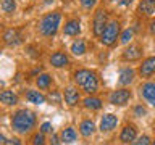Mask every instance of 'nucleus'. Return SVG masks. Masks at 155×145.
Returning a JSON list of instances; mask_svg holds the SVG:
<instances>
[{"instance_id":"obj_1","label":"nucleus","mask_w":155,"mask_h":145,"mask_svg":"<svg viewBox=\"0 0 155 145\" xmlns=\"http://www.w3.org/2000/svg\"><path fill=\"white\" fill-rule=\"evenodd\" d=\"M34 124H36V114L29 110H19L13 114V119H12V126L16 132H21V134H26L29 132Z\"/></svg>"},{"instance_id":"obj_2","label":"nucleus","mask_w":155,"mask_h":145,"mask_svg":"<svg viewBox=\"0 0 155 145\" xmlns=\"http://www.w3.org/2000/svg\"><path fill=\"white\" fill-rule=\"evenodd\" d=\"M74 81H76V84H79L82 89H84V92H87V94H94L97 90V85H99L95 74L89 69L76 71L74 72Z\"/></svg>"},{"instance_id":"obj_3","label":"nucleus","mask_w":155,"mask_h":145,"mask_svg":"<svg viewBox=\"0 0 155 145\" xmlns=\"http://www.w3.org/2000/svg\"><path fill=\"white\" fill-rule=\"evenodd\" d=\"M60 19H61V14L55 11V13H48L42 18L41 24H39V31H41L42 36H47V37H52L57 34V29L60 26Z\"/></svg>"},{"instance_id":"obj_4","label":"nucleus","mask_w":155,"mask_h":145,"mask_svg":"<svg viewBox=\"0 0 155 145\" xmlns=\"http://www.w3.org/2000/svg\"><path fill=\"white\" fill-rule=\"evenodd\" d=\"M118 34H120V23L118 21H111L107 24L104 34L100 36V42L104 45H113L118 39Z\"/></svg>"},{"instance_id":"obj_5","label":"nucleus","mask_w":155,"mask_h":145,"mask_svg":"<svg viewBox=\"0 0 155 145\" xmlns=\"http://www.w3.org/2000/svg\"><path fill=\"white\" fill-rule=\"evenodd\" d=\"M107 27V11L104 8L97 10L95 16H94V34L95 36H102Z\"/></svg>"},{"instance_id":"obj_6","label":"nucleus","mask_w":155,"mask_h":145,"mask_svg":"<svg viewBox=\"0 0 155 145\" xmlns=\"http://www.w3.org/2000/svg\"><path fill=\"white\" fill-rule=\"evenodd\" d=\"M129 98H131V92L126 89L115 90L113 94H110V103H113V105H124V103H128Z\"/></svg>"},{"instance_id":"obj_7","label":"nucleus","mask_w":155,"mask_h":145,"mask_svg":"<svg viewBox=\"0 0 155 145\" xmlns=\"http://www.w3.org/2000/svg\"><path fill=\"white\" fill-rule=\"evenodd\" d=\"M142 56V48H140V45H137V44H134V45H129L128 48L124 50L123 53V58L124 60H139V58Z\"/></svg>"},{"instance_id":"obj_8","label":"nucleus","mask_w":155,"mask_h":145,"mask_svg":"<svg viewBox=\"0 0 155 145\" xmlns=\"http://www.w3.org/2000/svg\"><path fill=\"white\" fill-rule=\"evenodd\" d=\"M140 76L142 77H150L155 72V56L152 58H147L142 65H140Z\"/></svg>"},{"instance_id":"obj_9","label":"nucleus","mask_w":155,"mask_h":145,"mask_svg":"<svg viewBox=\"0 0 155 145\" xmlns=\"http://www.w3.org/2000/svg\"><path fill=\"white\" fill-rule=\"evenodd\" d=\"M140 92H142L144 98L149 100L150 103L155 106V82H147L140 87Z\"/></svg>"},{"instance_id":"obj_10","label":"nucleus","mask_w":155,"mask_h":145,"mask_svg":"<svg viewBox=\"0 0 155 145\" xmlns=\"http://www.w3.org/2000/svg\"><path fill=\"white\" fill-rule=\"evenodd\" d=\"M139 11L144 16H152L155 13V0H142L139 3Z\"/></svg>"},{"instance_id":"obj_11","label":"nucleus","mask_w":155,"mask_h":145,"mask_svg":"<svg viewBox=\"0 0 155 145\" xmlns=\"http://www.w3.org/2000/svg\"><path fill=\"white\" fill-rule=\"evenodd\" d=\"M50 63H52V66H55V68H63V66L68 65V56L63 52H55L50 56Z\"/></svg>"},{"instance_id":"obj_12","label":"nucleus","mask_w":155,"mask_h":145,"mask_svg":"<svg viewBox=\"0 0 155 145\" xmlns=\"http://www.w3.org/2000/svg\"><path fill=\"white\" fill-rule=\"evenodd\" d=\"M136 139V127L134 126H126V127L121 130V135H120V140L123 143H129Z\"/></svg>"},{"instance_id":"obj_13","label":"nucleus","mask_w":155,"mask_h":145,"mask_svg":"<svg viewBox=\"0 0 155 145\" xmlns=\"http://www.w3.org/2000/svg\"><path fill=\"white\" fill-rule=\"evenodd\" d=\"M116 123H118V118L113 114H105L104 118H102L100 121V129L102 130H111L116 126Z\"/></svg>"},{"instance_id":"obj_14","label":"nucleus","mask_w":155,"mask_h":145,"mask_svg":"<svg viewBox=\"0 0 155 145\" xmlns=\"http://www.w3.org/2000/svg\"><path fill=\"white\" fill-rule=\"evenodd\" d=\"M81 32V23L78 19H71L65 24V34L66 36H78Z\"/></svg>"},{"instance_id":"obj_15","label":"nucleus","mask_w":155,"mask_h":145,"mask_svg":"<svg viewBox=\"0 0 155 145\" xmlns=\"http://www.w3.org/2000/svg\"><path fill=\"white\" fill-rule=\"evenodd\" d=\"M78 100H79V92H78L74 87H68V89L65 90V102L70 106L76 105Z\"/></svg>"},{"instance_id":"obj_16","label":"nucleus","mask_w":155,"mask_h":145,"mask_svg":"<svg viewBox=\"0 0 155 145\" xmlns=\"http://www.w3.org/2000/svg\"><path fill=\"white\" fill-rule=\"evenodd\" d=\"M0 100H2V103H5V105H16L18 97L15 95L12 90H3L2 94H0Z\"/></svg>"},{"instance_id":"obj_17","label":"nucleus","mask_w":155,"mask_h":145,"mask_svg":"<svg viewBox=\"0 0 155 145\" xmlns=\"http://www.w3.org/2000/svg\"><path fill=\"white\" fill-rule=\"evenodd\" d=\"M26 98L31 102V103H36V105H41L45 102V97H44L42 94H39L37 90H29L26 94Z\"/></svg>"},{"instance_id":"obj_18","label":"nucleus","mask_w":155,"mask_h":145,"mask_svg":"<svg viewBox=\"0 0 155 145\" xmlns=\"http://www.w3.org/2000/svg\"><path fill=\"white\" fill-rule=\"evenodd\" d=\"M81 134L84 135V137H89V135H92V132H94V129H95V126L94 123H92L91 119H86V121H82L81 123Z\"/></svg>"},{"instance_id":"obj_19","label":"nucleus","mask_w":155,"mask_h":145,"mask_svg":"<svg viewBox=\"0 0 155 145\" xmlns=\"http://www.w3.org/2000/svg\"><path fill=\"white\" fill-rule=\"evenodd\" d=\"M3 39H5V44H8V45H13V44H18L19 40H18V31L16 29H8L7 32H5V36H3Z\"/></svg>"},{"instance_id":"obj_20","label":"nucleus","mask_w":155,"mask_h":145,"mask_svg":"<svg viewBox=\"0 0 155 145\" xmlns=\"http://www.w3.org/2000/svg\"><path fill=\"white\" fill-rule=\"evenodd\" d=\"M61 140L65 143H73L76 140V132H74V129L73 127H66V129H63V132H61Z\"/></svg>"},{"instance_id":"obj_21","label":"nucleus","mask_w":155,"mask_h":145,"mask_svg":"<svg viewBox=\"0 0 155 145\" xmlns=\"http://www.w3.org/2000/svg\"><path fill=\"white\" fill-rule=\"evenodd\" d=\"M133 77H134V71L133 69H123L120 72V84H123V85H126V84H129L131 81H133Z\"/></svg>"},{"instance_id":"obj_22","label":"nucleus","mask_w":155,"mask_h":145,"mask_svg":"<svg viewBox=\"0 0 155 145\" xmlns=\"http://www.w3.org/2000/svg\"><path fill=\"white\" fill-rule=\"evenodd\" d=\"M71 52L74 53V55H82V53L86 52V44H84V40H82V39H78L76 42H73Z\"/></svg>"},{"instance_id":"obj_23","label":"nucleus","mask_w":155,"mask_h":145,"mask_svg":"<svg viewBox=\"0 0 155 145\" xmlns=\"http://www.w3.org/2000/svg\"><path fill=\"white\" fill-rule=\"evenodd\" d=\"M84 106L86 108H91V110H99L102 106V102L99 98H94V97H89V98L84 100Z\"/></svg>"},{"instance_id":"obj_24","label":"nucleus","mask_w":155,"mask_h":145,"mask_svg":"<svg viewBox=\"0 0 155 145\" xmlns=\"http://www.w3.org/2000/svg\"><path fill=\"white\" fill-rule=\"evenodd\" d=\"M16 8L15 0H2V11L3 13H13Z\"/></svg>"},{"instance_id":"obj_25","label":"nucleus","mask_w":155,"mask_h":145,"mask_svg":"<svg viewBox=\"0 0 155 145\" xmlns=\"http://www.w3.org/2000/svg\"><path fill=\"white\" fill-rule=\"evenodd\" d=\"M37 85L41 87V89H47V87L50 85V76L48 74H41L37 77Z\"/></svg>"},{"instance_id":"obj_26","label":"nucleus","mask_w":155,"mask_h":145,"mask_svg":"<svg viewBox=\"0 0 155 145\" xmlns=\"http://www.w3.org/2000/svg\"><path fill=\"white\" fill-rule=\"evenodd\" d=\"M131 37H133V29H126V31L123 32V36H121V42L128 44L131 40Z\"/></svg>"},{"instance_id":"obj_27","label":"nucleus","mask_w":155,"mask_h":145,"mask_svg":"<svg viewBox=\"0 0 155 145\" xmlns=\"http://www.w3.org/2000/svg\"><path fill=\"white\" fill-rule=\"evenodd\" d=\"M133 145H150V139L147 135H142V137H139L136 142H133Z\"/></svg>"},{"instance_id":"obj_28","label":"nucleus","mask_w":155,"mask_h":145,"mask_svg":"<svg viewBox=\"0 0 155 145\" xmlns=\"http://www.w3.org/2000/svg\"><path fill=\"white\" fill-rule=\"evenodd\" d=\"M32 143H34V145H45L44 135H42V134H36V135L32 137Z\"/></svg>"},{"instance_id":"obj_29","label":"nucleus","mask_w":155,"mask_h":145,"mask_svg":"<svg viewBox=\"0 0 155 145\" xmlns=\"http://www.w3.org/2000/svg\"><path fill=\"white\" fill-rule=\"evenodd\" d=\"M95 2H97V0H81V5L84 8H92L95 5Z\"/></svg>"},{"instance_id":"obj_30","label":"nucleus","mask_w":155,"mask_h":145,"mask_svg":"<svg viewBox=\"0 0 155 145\" xmlns=\"http://www.w3.org/2000/svg\"><path fill=\"white\" fill-rule=\"evenodd\" d=\"M134 113L137 114V116H142V114H145V108H142V106H136Z\"/></svg>"},{"instance_id":"obj_31","label":"nucleus","mask_w":155,"mask_h":145,"mask_svg":"<svg viewBox=\"0 0 155 145\" xmlns=\"http://www.w3.org/2000/svg\"><path fill=\"white\" fill-rule=\"evenodd\" d=\"M50 127H52L50 123H44L42 127H41V130H42V132H48V130H50Z\"/></svg>"},{"instance_id":"obj_32","label":"nucleus","mask_w":155,"mask_h":145,"mask_svg":"<svg viewBox=\"0 0 155 145\" xmlns=\"http://www.w3.org/2000/svg\"><path fill=\"white\" fill-rule=\"evenodd\" d=\"M50 142H52V145H60V143H58V137H57V135H52Z\"/></svg>"},{"instance_id":"obj_33","label":"nucleus","mask_w":155,"mask_h":145,"mask_svg":"<svg viewBox=\"0 0 155 145\" xmlns=\"http://www.w3.org/2000/svg\"><path fill=\"white\" fill-rule=\"evenodd\" d=\"M131 3V0H120V5H123V7H128Z\"/></svg>"},{"instance_id":"obj_34","label":"nucleus","mask_w":155,"mask_h":145,"mask_svg":"<svg viewBox=\"0 0 155 145\" xmlns=\"http://www.w3.org/2000/svg\"><path fill=\"white\" fill-rule=\"evenodd\" d=\"M150 32H152V34H155V19H153L152 23H150Z\"/></svg>"},{"instance_id":"obj_35","label":"nucleus","mask_w":155,"mask_h":145,"mask_svg":"<svg viewBox=\"0 0 155 145\" xmlns=\"http://www.w3.org/2000/svg\"><path fill=\"white\" fill-rule=\"evenodd\" d=\"M12 145H21V143H19V140H13V143Z\"/></svg>"},{"instance_id":"obj_36","label":"nucleus","mask_w":155,"mask_h":145,"mask_svg":"<svg viewBox=\"0 0 155 145\" xmlns=\"http://www.w3.org/2000/svg\"><path fill=\"white\" fill-rule=\"evenodd\" d=\"M152 145H155V142H153V143H152Z\"/></svg>"}]
</instances>
